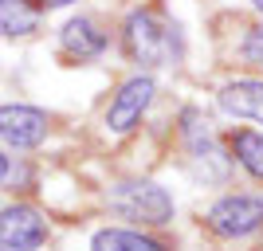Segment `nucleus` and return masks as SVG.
I'll use <instances>...</instances> for the list:
<instances>
[{
	"label": "nucleus",
	"mask_w": 263,
	"mask_h": 251,
	"mask_svg": "<svg viewBox=\"0 0 263 251\" xmlns=\"http://www.w3.org/2000/svg\"><path fill=\"white\" fill-rule=\"evenodd\" d=\"M122 51L142 67H165L181 55L177 24H169L157 8H134L122 24Z\"/></svg>",
	"instance_id": "nucleus-1"
},
{
	"label": "nucleus",
	"mask_w": 263,
	"mask_h": 251,
	"mask_svg": "<svg viewBox=\"0 0 263 251\" xmlns=\"http://www.w3.org/2000/svg\"><path fill=\"white\" fill-rule=\"evenodd\" d=\"M106 204H110V212L130 220L134 228H165L177 212L173 197L157 181H118L106 192Z\"/></svg>",
	"instance_id": "nucleus-2"
},
{
	"label": "nucleus",
	"mask_w": 263,
	"mask_h": 251,
	"mask_svg": "<svg viewBox=\"0 0 263 251\" xmlns=\"http://www.w3.org/2000/svg\"><path fill=\"white\" fill-rule=\"evenodd\" d=\"M204 224H209L212 236L220 240H248L263 228V197L252 192H228L220 197L216 204L204 212Z\"/></svg>",
	"instance_id": "nucleus-3"
},
{
	"label": "nucleus",
	"mask_w": 263,
	"mask_h": 251,
	"mask_svg": "<svg viewBox=\"0 0 263 251\" xmlns=\"http://www.w3.org/2000/svg\"><path fill=\"white\" fill-rule=\"evenodd\" d=\"M154 94H157L154 75H134V79H126V83L114 90L110 106H106V130L118 133V138L134 133L138 126H142V118H145V110H149V102H154Z\"/></svg>",
	"instance_id": "nucleus-4"
},
{
	"label": "nucleus",
	"mask_w": 263,
	"mask_h": 251,
	"mask_svg": "<svg viewBox=\"0 0 263 251\" xmlns=\"http://www.w3.org/2000/svg\"><path fill=\"white\" fill-rule=\"evenodd\" d=\"M47 216L35 204H4L0 208V251H40L47 243Z\"/></svg>",
	"instance_id": "nucleus-5"
},
{
	"label": "nucleus",
	"mask_w": 263,
	"mask_h": 251,
	"mask_svg": "<svg viewBox=\"0 0 263 251\" xmlns=\"http://www.w3.org/2000/svg\"><path fill=\"white\" fill-rule=\"evenodd\" d=\"M51 133V118L28 102H8L0 106V142L8 149H40Z\"/></svg>",
	"instance_id": "nucleus-6"
},
{
	"label": "nucleus",
	"mask_w": 263,
	"mask_h": 251,
	"mask_svg": "<svg viewBox=\"0 0 263 251\" xmlns=\"http://www.w3.org/2000/svg\"><path fill=\"white\" fill-rule=\"evenodd\" d=\"M59 47H63L67 59H75V63H90V59H99V55L110 47V35L102 32V24L95 20V16H75V20L63 24V32H59Z\"/></svg>",
	"instance_id": "nucleus-7"
},
{
	"label": "nucleus",
	"mask_w": 263,
	"mask_h": 251,
	"mask_svg": "<svg viewBox=\"0 0 263 251\" xmlns=\"http://www.w3.org/2000/svg\"><path fill=\"white\" fill-rule=\"evenodd\" d=\"M216 102L232 118H252L263 126V79H232L216 90Z\"/></svg>",
	"instance_id": "nucleus-8"
},
{
	"label": "nucleus",
	"mask_w": 263,
	"mask_h": 251,
	"mask_svg": "<svg viewBox=\"0 0 263 251\" xmlns=\"http://www.w3.org/2000/svg\"><path fill=\"white\" fill-rule=\"evenodd\" d=\"M224 142H228V157L232 161L240 165L252 181L263 185V133L248 130V126H232V130L224 133Z\"/></svg>",
	"instance_id": "nucleus-9"
},
{
	"label": "nucleus",
	"mask_w": 263,
	"mask_h": 251,
	"mask_svg": "<svg viewBox=\"0 0 263 251\" xmlns=\"http://www.w3.org/2000/svg\"><path fill=\"white\" fill-rule=\"evenodd\" d=\"M90 251H169V243L142 228H102L95 231Z\"/></svg>",
	"instance_id": "nucleus-10"
},
{
	"label": "nucleus",
	"mask_w": 263,
	"mask_h": 251,
	"mask_svg": "<svg viewBox=\"0 0 263 251\" xmlns=\"http://www.w3.org/2000/svg\"><path fill=\"white\" fill-rule=\"evenodd\" d=\"M40 32V8L32 0H0V35L4 40H24Z\"/></svg>",
	"instance_id": "nucleus-11"
},
{
	"label": "nucleus",
	"mask_w": 263,
	"mask_h": 251,
	"mask_svg": "<svg viewBox=\"0 0 263 251\" xmlns=\"http://www.w3.org/2000/svg\"><path fill=\"white\" fill-rule=\"evenodd\" d=\"M243 59L252 67H263V24L248 32V40H243Z\"/></svg>",
	"instance_id": "nucleus-12"
},
{
	"label": "nucleus",
	"mask_w": 263,
	"mask_h": 251,
	"mask_svg": "<svg viewBox=\"0 0 263 251\" xmlns=\"http://www.w3.org/2000/svg\"><path fill=\"white\" fill-rule=\"evenodd\" d=\"M35 8H67V4H75V0H32Z\"/></svg>",
	"instance_id": "nucleus-13"
},
{
	"label": "nucleus",
	"mask_w": 263,
	"mask_h": 251,
	"mask_svg": "<svg viewBox=\"0 0 263 251\" xmlns=\"http://www.w3.org/2000/svg\"><path fill=\"white\" fill-rule=\"evenodd\" d=\"M12 173V165H8V157H4V153H0V181H4V177Z\"/></svg>",
	"instance_id": "nucleus-14"
},
{
	"label": "nucleus",
	"mask_w": 263,
	"mask_h": 251,
	"mask_svg": "<svg viewBox=\"0 0 263 251\" xmlns=\"http://www.w3.org/2000/svg\"><path fill=\"white\" fill-rule=\"evenodd\" d=\"M252 4H255V12H259V16H263V0H252Z\"/></svg>",
	"instance_id": "nucleus-15"
}]
</instances>
